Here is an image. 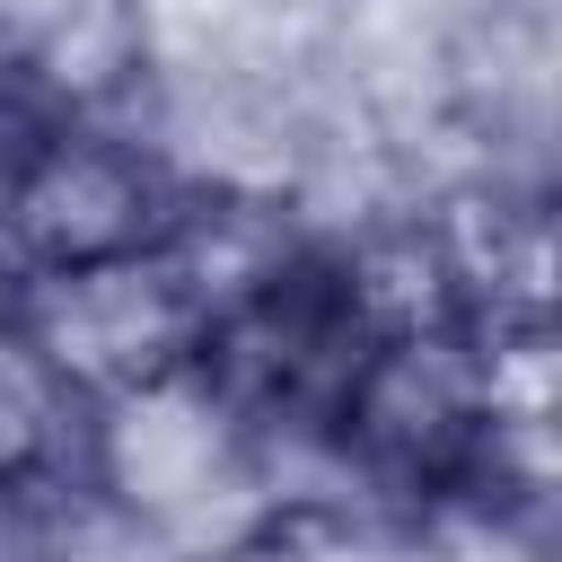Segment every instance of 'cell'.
I'll return each mask as SVG.
<instances>
[{"mask_svg": "<svg viewBox=\"0 0 562 562\" xmlns=\"http://www.w3.org/2000/svg\"><path fill=\"white\" fill-rule=\"evenodd\" d=\"M211 562H430V527L378 492H281Z\"/></svg>", "mask_w": 562, "mask_h": 562, "instance_id": "cell-4", "label": "cell"}, {"mask_svg": "<svg viewBox=\"0 0 562 562\" xmlns=\"http://www.w3.org/2000/svg\"><path fill=\"white\" fill-rule=\"evenodd\" d=\"M149 79V0H0L9 123H123Z\"/></svg>", "mask_w": 562, "mask_h": 562, "instance_id": "cell-3", "label": "cell"}, {"mask_svg": "<svg viewBox=\"0 0 562 562\" xmlns=\"http://www.w3.org/2000/svg\"><path fill=\"white\" fill-rule=\"evenodd\" d=\"M211 263H202V237L193 220L149 246V255H123V263H88V272H53V281H9L0 299V334L26 351V369L70 404H105V395H132L167 369H184L202 351V325H211Z\"/></svg>", "mask_w": 562, "mask_h": 562, "instance_id": "cell-2", "label": "cell"}, {"mask_svg": "<svg viewBox=\"0 0 562 562\" xmlns=\"http://www.w3.org/2000/svg\"><path fill=\"white\" fill-rule=\"evenodd\" d=\"M193 184L132 123H9L0 140V281H53L167 246Z\"/></svg>", "mask_w": 562, "mask_h": 562, "instance_id": "cell-1", "label": "cell"}]
</instances>
